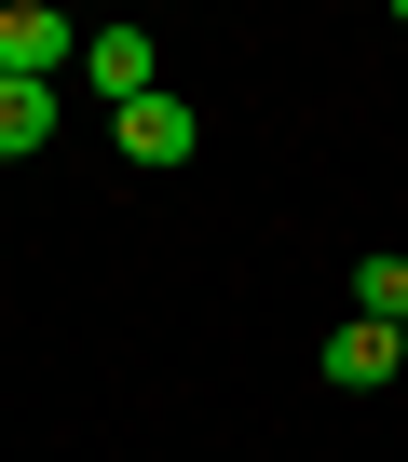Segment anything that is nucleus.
<instances>
[{
	"label": "nucleus",
	"mask_w": 408,
	"mask_h": 462,
	"mask_svg": "<svg viewBox=\"0 0 408 462\" xmlns=\"http://www.w3.org/2000/svg\"><path fill=\"white\" fill-rule=\"evenodd\" d=\"M354 327H394L408 340V259H354Z\"/></svg>",
	"instance_id": "nucleus-6"
},
{
	"label": "nucleus",
	"mask_w": 408,
	"mask_h": 462,
	"mask_svg": "<svg viewBox=\"0 0 408 462\" xmlns=\"http://www.w3.org/2000/svg\"><path fill=\"white\" fill-rule=\"evenodd\" d=\"M55 123H69L55 82H0V163H14V150H55Z\"/></svg>",
	"instance_id": "nucleus-5"
},
{
	"label": "nucleus",
	"mask_w": 408,
	"mask_h": 462,
	"mask_svg": "<svg viewBox=\"0 0 408 462\" xmlns=\"http://www.w3.org/2000/svg\"><path fill=\"white\" fill-rule=\"evenodd\" d=\"M82 96H96V109H136V96H163V55H150V28H82Z\"/></svg>",
	"instance_id": "nucleus-2"
},
{
	"label": "nucleus",
	"mask_w": 408,
	"mask_h": 462,
	"mask_svg": "<svg viewBox=\"0 0 408 462\" xmlns=\"http://www.w3.org/2000/svg\"><path fill=\"white\" fill-rule=\"evenodd\" d=\"M55 69H82V28L55 0H0V82H55Z\"/></svg>",
	"instance_id": "nucleus-1"
},
{
	"label": "nucleus",
	"mask_w": 408,
	"mask_h": 462,
	"mask_svg": "<svg viewBox=\"0 0 408 462\" xmlns=\"http://www.w3.org/2000/svg\"><path fill=\"white\" fill-rule=\"evenodd\" d=\"M394 367H408V340H394V327H340V340H327V381H340V394H381Z\"/></svg>",
	"instance_id": "nucleus-4"
},
{
	"label": "nucleus",
	"mask_w": 408,
	"mask_h": 462,
	"mask_svg": "<svg viewBox=\"0 0 408 462\" xmlns=\"http://www.w3.org/2000/svg\"><path fill=\"white\" fill-rule=\"evenodd\" d=\"M190 136H204V123H190V96H136V109H109V150H123V163H150V177H163V163H190Z\"/></svg>",
	"instance_id": "nucleus-3"
}]
</instances>
